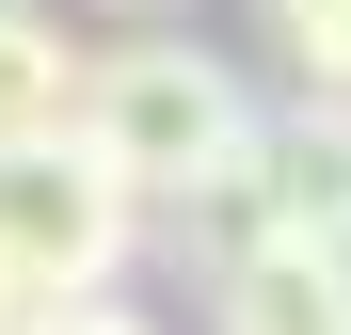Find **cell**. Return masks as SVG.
Listing matches in <instances>:
<instances>
[{
    "label": "cell",
    "mask_w": 351,
    "mask_h": 335,
    "mask_svg": "<svg viewBox=\"0 0 351 335\" xmlns=\"http://www.w3.org/2000/svg\"><path fill=\"white\" fill-rule=\"evenodd\" d=\"M64 128H80V160H96V176L128 192V208H176V192H192L223 144L256 128V80L223 64L208 32H176V16H128L112 48H80V112H64Z\"/></svg>",
    "instance_id": "1"
},
{
    "label": "cell",
    "mask_w": 351,
    "mask_h": 335,
    "mask_svg": "<svg viewBox=\"0 0 351 335\" xmlns=\"http://www.w3.org/2000/svg\"><path fill=\"white\" fill-rule=\"evenodd\" d=\"M128 256H144V208L80 160V128L64 144H0V335L128 288Z\"/></svg>",
    "instance_id": "2"
},
{
    "label": "cell",
    "mask_w": 351,
    "mask_h": 335,
    "mask_svg": "<svg viewBox=\"0 0 351 335\" xmlns=\"http://www.w3.org/2000/svg\"><path fill=\"white\" fill-rule=\"evenodd\" d=\"M256 192H271V240L351 256V96H271L256 112Z\"/></svg>",
    "instance_id": "3"
},
{
    "label": "cell",
    "mask_w": 351,
    "mask_h": 335,
    "mask_svg": "<svg viewBox=\"0 0 351 335\" xmlns=\"http://www.w3.org/2000/svg\"><path fill=\"white\" fill-rule=\"evenodd\" d=\"M208 335H351V256L335 240H256L208 271Z\"/></svg>",
    "instance_id": "4"
},
{
    "label": "cell",
    "mask_w": 351,
    "mask_h": 335,
    "mask_svg": "<svg viewBox=\"0 0 351 335\" xmlns=\"http://www.w3.org/2000/svg\"><path fill=\"white\" fill-rule=\"evenodd\" d=\"M80 112V32L48 0H0V144H64Z\"/></svg>",
    "instance_id": "5"
},
{
    "label": "cell",
    "mask_w": 351,
    "mask_h": 335,
    "mask_svg": "<svg viewBox=\"0 0 351 335\" xmlns=\"http://www.w3.org/2000/svg\"><path fill=\"white\" fill-rule=\"evenodd\" d=\"M271 64L287 96H351V0H271Z\"/></svg>",
    "instance_id": "6"
},
{
    "label": "cell",
    "mask_w": 351,
    "mask_h": 335,
    "mask_svg": "<svg viewBox=\"0 0 351 335\" xmlns=\"http://www.w3.org/2000/svg\"><path fill=\"white\" fill-rule=\"evenodd\" d=\"M32 335H160V319H144L128 288H96V303H64V319H32Z\"/></svg>",
    "instance_id": "7"
},
{
    "label": "cell",
    "mask_w": 351,
    "mask_h": 335,
    "mask_svg": "<svg viewBox=\"0 0 351 335\" xmlns=\"http://www.w3.org/2000/svg\"><path fill=\"white\" fill-rule=\"evenodd\" d=\"M112 16H192V0H112Z\"/></svg>",
    "instance_id": "8"
}]
</instances>
